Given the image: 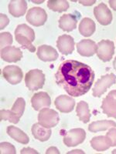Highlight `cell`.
I'll return each instance as SVG.
<instances>
[{
	"label": "cell",
	"mask_w": 116,
	"mask_h": 154,
	"mask_svg": "<svg viewBox=\"0 0 116 154\" xmlns=\"http://www.w3.org/2000/svg\"><path fill=\"white\" fill-rule=\"evenodd\" d=\"M94 15L100 24L108 26L112 21V13L107 5L102 2L94 9Z\"/></svg>",
	"instance_id": "30bf717a"
},
{
	"label": "cell",
	"mask_w": 116,
	"mask_h": 154,
	"mask_svg": "<svg viewBox=\"0 0 116 154\" xmlns=\"http://www.w3.org/2000/svg\"><path fill=\"white\" fill-rule=\"evenodd\" d=\"M76 112L79 119L84 123H88L91 118V113L88 107V104L85 101H81L78 103L76 108Z\"/></svg>",
	"instance_id": "cb8c5ba5"
},
{
	"label": "cell",
	"mask_w": 116,
	"mask_h": 154,
	"mask_svg": "<svg viewBox=\"0 0 116 154\" xmlns=\"http://www.w3.org/2000/svg\"><path fill=\"white\" fill-rule=\"evenodd\" d=\"M58 112L49 108L42 109L38 115V123L46 128L54 127L59 123Z\"/></svg>",
	"instance_id": "277c9868"
},
{
	"label": "cell",
	"mask_w": 116,
	"mask_h": 154,
	"mask_svg": "<svg viewBox=\"0 0 116 154\" xmlns=\"http://www.w3.org/2000/svg\"><path fill=\"white\" fill-rule=\"evenodd\" d=\"M2 76L12 85L19 84L23 78V71L17 66H7L2 69Z\"/></svg>",
	"instance_id": "ba28073f"
},
{
	"label": "cell",
	"mask_w": 116,
	"mask_h": 154,
	"mask_svg": "<svg viewBox=\"0 0 116 154\" xmlns=\"http://www.w3.org/2000/svg\"><path fill=\"white\" fill-rule=\"evenodd\" d=\"M105 137L109 145L111 146H116V128L112 127L106 133Z\"/></svg>",
	"instance_id": "4dcf8cb0"
},
{
	"label": "cell",
	"mask_w": 116,
	"mask_h": 154,
	"mask_svg": "<svg viewBox=\"0 0 116 154\" xmlns=\"http://www.w3.org/2000/svg\"><path fill=\"white\" fill-rule=\"evenodd\" d=\"M27 21L34 26H41L47 22V14L46 11L40 7H34L29 9L26 16Z\"/></svg>",
	"instance_id": "52a82bcc"
},
{
	"label": "cell",
	"mask_w": 116,
	"mask_h": 154,
	"mask_svg": "<svg viewBox=\"0 0 116 154\" xmlns=\"http://www.w3.org/2000/svg\"><path fill=\"white\" fill-rule=\"evenodd\" d=\"M113 66H114V69L116 70V57L115 59L114 60V61H113Z\"/></svg>",
	"instance_id": "e575fe53"
},
{
	"label": "cell",
	"mask_w": 116,
	"mask_h": 154,
	"mask_svg": "<svg viewBox=\"0 0 116 154\" xmlns=\"http://www.w3.org/2000/svg\"><path fill=\"white\" fill-rule=\"evenodd\" d=\"M95 72L87 64L74 60L62 62L55 73L58 86L73 97L84 96L95 80Z\"/></svg>",
	"instance_id": "6da1fadb"
},
{
	"label": "cell",
	"mask_w": 116,
	"mask_h": 154,
	"mask_svg": "<svg viewBox=\"0 0 116 154\" xmlns=\"http://www.w3.org/2000/svg\"><path fill=\"white\" fill-rule=\"evenodd\" d=\"M47 7L54 12H65L68 9L69 3L64 0H50L47 2Z\"/></svg>",
	"instance_id": "4316f807"
},
{
	"label": "cell",
	"mask_w": 116,
	"mask_h": 154,
	"mask_svg": "<svg viewBox=\"0 0 116 154\" xmlns=\"http://www.w3.org/2000/svg\"><path fill=\"white\" fill-rule=\"evenodd\" d=\"M15 35H20L27 37L32 42L35 40V32L34 29L28 26L27 24H20L15 30Z\"/></svg>",
	"instance_id": "484cf974"
},
{
	"label": "cell",
	"mask_w": 116,
	"mask_h": 154,
	"mask_svg": "<svg viewBox=\"0 0 116 154\" xmlns=\"http://www.w3.org/2000/svg\"><path fill=\"white\" fill-rule=\"evenodd\" d=\"M77 50L82 56L90 57L97 53L98 45L91 39H82L77 43Z\"/></svg>",
	"instance_id": "5bb4252c"
},
{
	"label": "cell",
	"mask_w": 116,
	"mask_h": 154,
	"mask_svg": "<svg viewBox=\"0 0 116 154\" xmlns=\"http://www.w3.org/2000/svg\"><path fill=\"white\" fill-rule=\"evenodd\" d=\"M116 126V123L112 120H100L93 122L88 126V130L92 133L110 130L111 127Z\"/></svg>",
	"instance_id": "603a6c76"
},
{
	"label": "cell",
	"mask_w": 116,
	"mask_h": 154,
	"mask_svg": "<svg viewBox=\"0 0 116 154\" xmlns=\"http://www.w3.org/2000/svg\"><path fill=\"white\" fill-rule=\"evenodd\" d=\"M0 39H1V48L2 49L9 46L13 42L12 35L8 32H2L0 34Z\"/></svg>",
	"instance_id": "f1b7e54d"
},
{
	"label": "cell",
	"mask_w": 116,
	"mask_h": 154,
	"mask_svg": "<svg viewBox=\"0 0 116 154\" xmlns=\"http://www.w3.org/2000/svg\"><path fill=\"white\" fill-rule=\"evenodd\" d=\"M77 19L74 15L64 14L59 19V27L63 31L71 32L77 27Z\"/></svg>",
	"instance_id": "d6986e66"
},
{
	"label": "cell",
	"mask_w": 116,
	"mask_h": 154,
	"mask_svg": "<svg viewBox=\"0 0 116 154\" xmlns=\"http://www.w3.org/2000/svg\"><path fill=\"white\" fill-rule=\"evenodd\" d=\"M26 107V102L23 98H18L12 106L11 110L2 109L0 112V120H8L11 123L16 124L23 115Z\"/></svg>",
	"instance_id": "7a4b0ae2"
},
{
	"label": "cell",
	"mask_w": 116,
	"mask_h": 154,
	"mask_svg": "<svg viewBox=\"0 0 116 154\" xmlns=\"http://www.w3.org/2000/svg\"><path fill=\"white\" fill-rule=\"evenodd\" d=\"M95 23L90 18H85L81 20L79 24L80 33L85 37H89L95 32Z\"/></svg>",
	"instance_id": "7402d4cb"
},
{
	"label": "cell",
	"mask_w": 116,
	"mask_h": 154,
	"mask_svg": "<svg viewBox=\"0 0 116 154\" xmlns=\"http://www.w3.org/2000/svg\"><path fill=\"white\" fill-rule=\"evenodd\" d=\"M31 104L36 111L48 108L51 105L50 97L46 92H39L35 93L31 98Z\"/></svg>",
	"instance_id": "7c38bea8"
},
{
	"label": "cell",
	"mask_w": 116,
	"mask_h": 154,
	"mask_svg": "<svg viewBox=\"0 0 116 154\" xmlns=\"http://www.w3.org/2000/svg\"><path fill=\"white\" fill-rule=\"evenodd\" d=\"M45 82V75L40 69H32L25 76L26 86L31 91L42 89Z\"/></svg>",
	"instance_id": "3957f363"
},
{
	"label": "cell",
	"mask_w": 116,
	"mask_h": 154,
	"mask_svg": "<svg viewBox=\"0 0 116 154\" xmlns=\"http://www.w3.org/2000/svg\"><path fill=\"white\" fill-rule=\"evenodd\" d=\"M102 109L108 117L116 118V90L110 92L103 100Z\"/></svg>",
	"instance_id": "8fae6325"
},
{
	"label": "cell",
	"mask_w": 116,
	"mask_h": 154,
	"mask_svg": "<svg viewBox=\"0 0 116 154\" xmlns=\"http://www.w3.org/2000/svg\"><path fill=\"white\" fill-rule=\"evenodd\" d=\"M27 3L23 0H13L9 4V12L14 17H21L26 13Z\"/></svg>",
	"instance_id": "ac0fdd59"
},
{
	"label": "cell",
	"mask_w": 116,
	"mask_h": 154,
	"mask_svg": "<svg viewBox=\"0 0 116 154\" xmlns=\"http://www.w3.org/2000/svg\"><path fill=\"white\" fill-rule=\"evenodd\" d=\"M37 55L39 59L44 62L55 61L58 58V53L56 49L47 45L39 46Z\"/></svg>",
	"instance_id": "e0dca14e"
},
{
	"label": "cell",
	"mask_w": 116,
	"mask_h": 154,
	"mask_svg": "<svg viewBox=\"0 0 116 154\" xmlns=\"http://www.w3.org/2000/svg\"><path fill=\"white\" fill-rule=\"evenodd\" d=\"M86 137V132L81 128H76L67 132L63 137V143L67 146H76L82 143Z\"/></svg>",
	"instance_id": "8992f818"
},
{
	"label": "cell",
	"mask_w": 116,
	"mask_h": 154,
	"mask_svg": "<svg viewBox=\"0 0 116 154\" xmlns=\"http://www.w3.org/2000/svg\"><path fill=\"white\" fill-rule=\"evenodd\" d=\"M74 42L72 36L69 35H63L58 37L56 46L60 53L63 55H70L74 50Z\"/></svg>",
	"instance_id": "4fadbf2b"
},
{
	"label": "cell",
	"mask_w": 116,
	"mask_h": 154,
	"mask_svg": "<svg viewBox=\"0 0 116 154\" xmlns=\"http://www.w3.org/2000/svg\"><path fill=\"white\" fill-rule=\"evenodd\" d=\"M2 60L8 63H16L21 60L23 53L19 48L15 46H7L1 49Z\"/></svg>",
	"instance_id": "2e32d148"
},
{
	"label": "cell",
	"mask_w": 116,
	"mask_h": 154,
	"mask_svg": "<svg viewBox=\"0 0 116 154\" xmlns=\"http://www.w3.org/2000/svg\"><path fill=\"white\" fill-rule=\"evenodd\" d=\"M114 53V44L112 41L102 40L98 44V57L103 62H108L112 59Z\"/></svg>",
	"instance_id": "9c48e42d"
},
{
	"label": "cell",
	"mask_w": 116,
	"mask_h": 154,
	"mask_svg": "<svg viewBox=\"0 0 116 154\" xmlns=\"http://www.w3.org/2000/svg\"><path fill=\"white\" fill-rule=\"evenodd\" d=\"M6 132L11 138L16 140V142L19 143L28 144V143L30 142V138L28 136L23 130L16 126H9L7 127Z\"/></svg>",
	"instance_id": "44dd1931"
},
{
	"label": "cell",
	"mask_w": 116,
	"mask_h": 154,
	"mask_svg": "<svg viewBox=\"0 0 116 154\" xmlns=\"http://www.w3.org/2000/svg\"><path fill=\"white\" fill-rule=\"evenodd\" d=\"M110 7L113 9V10L116 11V1H109L108 2Z\"/></svg>",
	"instance_id": "836d02e7"
},
{
	"label": "cell",
	"mask_w": 116,
	"mask_h": 154,
	"mask_svg": "<svg viewBox=\"0 0 116 154\" xmlns=\"http://www.w3.org/2000/svg\"><path fill=\"white\" fill-rule=\"evenodd\" d=\"M0 152L2 154H15L16 151V148H15V146L12 144L9 143L8 142H3L1 143V144H0Z\"/></svg>",
	"instance_id": "f546056e"
},
{
	"label": "cell",
	"mask_w": 116,
	"mask_h": 154,
	"mask_svg": "<svg viewBox=\"0 0 116 154\" xmlns=\"http://www.w3.org/2000/svg\"><path fill=\"white\" fill-rule=\"evenodd\" d=\"M80 3L85 5H92L94 3H95V1H88V2H85V1H80Z\"/></svg>",
	"instance_id": "d6a6232c"
},
{
	"label": "cell",
	"mask_w": 116,
	"mask_h": 154,
	"mask_svg": "<svg viewBox=\"0 0 116 154\" xmlns=\"http://www.w3.org/2000/svg\"><path fill=\"white\" fill-rule=\"evenodd\" d=\"M91 145L92 148L98 152L105 151L111 146L109 145L107 139L104 136H99V137H95L91 140Z\"/></svg>",
	"instance_id": "d4e9b609"
},
{
	"label": "cell",
	"mask_w": 116,
	"mask_h": 154,
	"mask_svg": "<svg viewBox=\"0 0 116 154\" xmlns=\"http://www.w3.org/2000/svg\"><path fill=\"white\" fill-rule=\"evenodd\" d=\"M15 37H16V40L17 41L23 48L28 49V50L30 51V52H31V53H34V52H35V46L32 44V42L28 38L20 35H15Z\"/></svg>",
	"instance_id": "83f0119b"
},
{
	"label": "cell",
	"mask_w": 116,
	"mask_h": 154,
	"mask_svg": "<svg viewBox=\"0 0 116 154\" xmlns=\"http://www.w3.org/2000/svg\"><path fill=\"white\" fill-rule=\"evenodd\" d=\"M31 131L34 137L41 142L47 141L50 137L51 133H52L50 129L44 127L39 123H35L33 125Z\"/></svg>",
	"instance_id": "ffe728a7"
},
{
	"label": "cell",
	"mask_w": 116,
	"mask_h": 154,
	"mask_svg": "<svg viewBox=\"0 0 116 154\" xmlns=\"http://www.w3.org/2000/svg\"><path fill=\"white\" fill-rule=\"evenodd\" d=\"M116 82V76L114 74L110 73L101 77L97 81L93 88V96L95 97H101L106 92L108 88L111 87Z\"/></svg>",
	"instance_id": "5b68a950"
},
{
	"label": "cell",
	"mask_w": 116,
	"mask_h": 154,
	"mask_svg": "<svg viewBox=\"0 0 116 154\" xmlns=\"http://www.w3.org/2000/svg\"><path fill=\"white\" fill-rule=\"evenodd\" d=\"M56 108L61 112L67 113L70 112L74 109L75 106V101L70 96L66 95H61L57 96L54 101Z\"/></svg>",
	"instance_id": "9a60e30c"
},
{
	"label": "cell",
	"mask_w": 116,
	"mask_h": 154,
	"mask_svg": "<svg viewBox=\"0 0 116 154\" xmlns=\"http://www.w3.org/2000/svg\"><path fill=\"white\" fill-rule=\"evenodd\" d=\"M1 29H3L9 23V18L6 16V15L4 14H1Z\"/></svg>",
	"instance_id": "1f68e13d"
}]
</instances>
